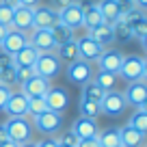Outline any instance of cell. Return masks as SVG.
Masks as SVG:
<instances>
[{"mask_svg":"<svg viewBox=\"0 0 147 147\" xmlns=\"http://www.w3.org/2000/svg\"><path fill=\"white\" fill-rule=\"evenodd\" d=\"M117 76H121V78L128 80V82H138V80L145 82L147 61L143 59V56H123V63H121Z\"/></svg>","mask_w":147,"mask_h":147,"instance_id":"6da1fadb","label":"cell"},{"mask_svg":"<svg viewBox=\"0 0 147 147\" xmlns=\"http://www.w3.org/2000/svg\"><path fill=\"white\" fill-rule=\"evenodd\" d=\"M5 128H7V134H9V141L18 143V145L28 143L32 136V123L26 117H9Z\"/></svg>","mask_w":147,"mask_h":147,"instance_id":"7a4b0ae2","label":"cell"},{"mask_svg":"<svg viewBox=\"0 0 147 147\" xmlns=\"http://www.w3.org/2000/svg\"><path fill=\"white\" fill-rule=\"evenodd\" d=\"M28 43L39 54L56 50V41H54V35H52V28H32L30 35H28Z\"/></svg>","mask_w":147,"mask_h":147,"instance_id":"3957f363","label":"cell"},{"mask_svg":"<svg viewBox=\"0 0 147 147\" xmlns=\"http://www.w3.org/2000/svg\"><path fill=\"white\" fill-rule=\"evenodd\" d=\"M125 108H128V102H125L123 93L115 91V89H113V91H106L104 97H102V102H100V113H104V115H108V117L121 115Z\"/></svg>","mask_w":147,"mask_h":147,"instance_id":"277c9868","label":"cell"},{"mask_svg":"<svg viewBox=\"0 0 147 147\" xmlns=\"http://www.w3.org/2000/svg\"><path fill=\"white\" fill-rule=\"evenodd\" d=\"M67 80L74 84H87L89 80H93V67L89 61L76 59L74 63H67Z\"/></svg>","mask_w":147,"mask_h":147,"instance_id":"5b68a950","label":"cell"},{"mask_svg":"<svg viewBox=\"0 0 147 147\" xmlns=\"http://www.w3.org/2000/svg\"><path fill=\"white\" fill-rule=\"evenodd\" d=\"M59 71H61V61H59V56H56L54 52H43V54H39V59H37V63H35V74L37 76H43V78L52 80Z\"/></svg>","mask_w":147,"mask_h":147,"instance_id":"8992f818","label":"cell"},{"mask_svg":"<svg viewBox=\"0 0 147 147\" xmlns=\"http://www.w3.org/2000/svg\"><path fill=\"white\" fill-rule=\"evenodd\" d=\"M32 123L41 134H56L63 125V115L61 113H52V110H46L41 115L32 117Z\"/></svg>","mask_w":147,"mask_h":147,"instance_id":"52a82bcc","label":"cell"},{"mask_svg":"<svg viewBox=\"0 0 147 147\" xmlns=\"http://www.w3.org/2000/svg\"><path fill=\"white\" fill-rule=\"evenodd\" d=\"M43 100H46L48 110H52V113H61V115H63V110L69 106V93L65 91V89H61V87H50L48 93L43 95Z\"/></svg>","mask_w":147,"mask_h":147,"instance_id":"ba28073f","label":"cell"},{"mask_svg":"<svg viewBox=\"0 0 147 147\" xmlns=\"http://www.w3.org/2000/svg\"><path fill=\"white\" fill-rule=\"evenodd\" d=\"M59 22L63 26L76 30L78 26H82V2H71L69 7L59 11Z\"/></svg>","mask_w":147,"mask_h":147,"instance_id":"9c48e42d","label":"cell"},{"mask_svg":"<svg viewBox=\"0 0 147 147\" xmlns=\"http://www.w3.org/2000/svg\"><path fill=\"white\" fill-rule=\"evenodd\" d=\"M26 43H28V35H26V32H20V30L9 28V32L5 35V39L0 41V52H5V54H11V56H13L15 52L22 50Z\"/></svg>","mask_w":147,"mask_h":147,"instance_id":"30bf717a","label":"cell"},{"mask_svg":"<svg viewBox=\"0 0 147 147\" xmlns=\"http://www.w3.org/2000/svg\"><path fill=\"white\" fill-rule=\"evenodd\" d=\"M9 117H26L28 113V97L22 91H11L9 100H7L5 108H2Z\"/></svg>","mask_w":147,"mask_h":147,"instance_id":"8fae6325","label":"cell"},{"mask_svg":"<svg viewBox=\"0 0 147 147\" xmlns=\"http://www.w3.org/2000/svg\"><path fill=\"white\" fill-rule=\"evenodd\" d=\"M125 102L132 106H136V108H147V84L143 82V80H138V82H130L128 89H125L123 93Z\"/></svg>","mask_w":147,"mask_h":147,"instance_id":"7c38bea8","label":"cell"},{"mask_svg":"<svg viewBox=\"0 0 147 147\" xmlns=\"http://www.w3.org/2000/svg\"><path fill=\"white\" fill-rule=\"evenodd\" d=\"M76 46H78V56H80L82 61H89V63L97 61V59H100V54L104 52V48H102L100 43H95L89 35L76 39Z\"/></svg>","mask_w":147,"mask_h":147,"instance_id":"4fadbf2b","label":"cell"},{"mask_svg":"<svg viewBox=\"0 0 147 147\" xmlns=\"http://www.w3.org/2000/svg\"><path fill=\"white\" fill-rule=\"evenodd\" d=\"M32 18H35V9L32 7H22L13 9V22H11V28L20 32H28L32 30Z\"/></svg>","mask_w":147,"mask_h":147,"instance_id":"5bb4252c","label":"cell"},{"mask_svg":"<svg viewBox=\"0 0 147 147\" xmlns=\"http://www.w3.org/2000/svg\"><path fill=\"white\" fill-rule=\"evenodd\" d=\"M48 89H50V80L43 78V76H37V74L24 84H20V91L26 97H43L48 93Z\"/></svg>","mask_w":147,"mask_h":147,"instance_id":"9a60e30c","label":"cell"},{"mask_svg":"<svg viewBox=\"0 0 147 147\" xmlns=\"http://www.w3.org/2000/svg\"><path fill=\"white\" fill-rule=\"evenodd\" d=\"M54 24H59V11L52 7H35L32 28H52Z\"/></svg>","mask_w":147,"mask_h":147,"instance_id":"2e32d148","label":"cell"},{"mask_svg":"<svg viewBox=\"0 0 147 147\" xmlns=\"http://www.w3.org/2000/svg\"><path fill=\"white\" fill-rule=\"evenodd\" d=\"M123 63V54L119 50H104L97 59V65H100L102 71H108V74H119V67Z\"/></svg>","mask_w":147,"mask_h":147,"instance_id":"e0dca14e","label":"cell"},{"mask_svg":"<svg viewBox=\"0 0 147 147\" xmlns=\"http://www.w3.org/2000/svg\"><path fill=\"white\" fill-rule=\"evenodd\" d=\"M97 9L102 13V20L113 26L121 18V13H123V2L121 0H102L100 5H97Z\"/></svg>","mask_w":147,"mask_h":147,"instance_id":"ac0fdd59","label":"cell"},{"mask_svg":"<svg viewBox=\"0 0 147 147\" xmlns=\"http://www.w3.org/2000/svg\"><path fill=\"white\" fill-rule=\"evenodd\" d=\"M71 132L78 138H89V136H97L100 130H97L95 119H87V117H78L71 125Z\"/></svg>","mask_w":147,"mask_h":147,"instance_id":"d6986e66","label":"cell"},{"mask_svg":"<svg viewBox=\"0 0 147 147\" xmlns=\"http://www.w3.org/2000/svg\"><path fill=\"white\" fill-rule=\"evenodd\" d=\"M37 59H39V52H37L30 43H26L22 50H18L13 54V65L15 67H35Z\"/></svg>","mask_w":147,"mask_h":147,"instance_id":"ffe728a7","label":"cell"},{"mask_svg":"<svg viewBox=\"0 0 147 147\" xmlns=\"http://www.w3.org/2000/svg\"><path fill=\"white\" fill-rule=\"evenodd\" d=\"M119 138H121V147H143V143H145V134L130 128V125L119 128Z\"/></svg>","mask_w":147,"mask_h":147,"instance_id":"44dd1931","label":"cell"},{"mask_svg":"<svg viewBox=\"0 0 147 147\" xmlns=\"http://www.w3.org/2000/svg\"><path fill=\"white\" fill-rule=\"evenodd\" d=\"M87 35L91 37L95 43H100L102 48L115 41V35H113V26H110V24H106V22H104V24H100V26H95V28H91Z\"/></svg>","mask_w":147,"mask_h":147,"instance_id":"7402d4cb","label":"cell"},{"mask_svg":"<svg viewBox=\"0 0 147 147\" xmlns=\"http://www.w3.org/2000/svg\"><path fill=\"white\" fill-rule=\"evenodd\" d=\"M100 24H104V20H102L97 5H82V26L87 30H91V28L100 26Z\"/></svg>","mask_w":147,"mask_h":147,"instance_id":"603a6c76","label":"cell"},{"mask_svg":"<svg viewBox=\"0 0 147 147\" xmlns=\"http://www.w3.org/2000/svg\"><path fill=\"white\" fill-rule=\"evenodd\" d=\"M54 54L59 56V61H63V63H74L76 59H80V56H78V46H76V39L56 46Z\"/></svg>","mask_w":147,"mask_h":147,"instance_id":"cb8c5ba5","label":"cell"},{"mask_svg":"<svg viewBox=\"0 0 147 147\" xmlns=\"http://www.w3.org/2000/svg\"><path fill=\"white\" fill-rule=\"evenodd\" d=\"M97 143H100V147H121L119 128H108L102 134H97Z\"/></svg>","mask_w":147,"mask_h":147,"instance_id":"d4e9b609","label":"cell"},{"mask_svg":"<svg viewBox=\"0 0 147 147\" xmlns=\"http://www.w3.org/2000/svg\"><path fill=\"white\" fill-rule=\"evenodd\" d=\"M104 93L106 91H102L93 80H89L87 84H82V100H87V102H95V104H100L102 97H104Z\"/></svg>","mask_w":147,"mask_h":147,"instance_id":"484cf974","label":"cell"},{"mask_svg":"<svg viewBox=\"0 0 147 147\" xmlns=\"http://www.w3.org/2000/svg\"><path fill=\"white\" fill-rule=\"evenodd\" d=\"M93 82H95L102 91H113V89H115V82H117V76H115V74H108V71H102V69H100V71L95 74Z\"/></svg>","mask_w":147,"mask_h":147,"instance_id":"4316f807","label":"cell"},{"mask_svg":"<svg viewBox=\"0 0 147 147\" xmlns=\"http://www.w3.org/2000/svg\"><path fill=\"white\" fill-rule=\"evenodd\" d=\"M128 125L145 134L147 132V108H136V110H134V115L130 117Z\"/></svg>","mask_w":147,"mask_h":147,"instance_id":"83f0119b","label":"cell"},{"mask_svg":"<svg viewBox=\"0 0 147 147\" xmlns=\"http://www.w3.org/2000/svg\"><path fill=\"white\" fill-rule=\"evenodd\" d=\"M52 35H54V41H56V46H61V43H65V41H71V39H74V30H71V28H67V26H63L61 22L52 26Z\"/></svg>","mask_w":147,"mask_h":147,"instance_id":"f1b7e54d","label":"cell"},{"mask_svg":"<svg viewBox=\"0 0 147 147\" xmlns=\"http://www.w3.org/2000/svg\"><path fill=\"white\" fill-rule=\"evenodd\" d=\"M130 32H132V37H136V39H141L143 46H147V20H136L134 24H130Z\"/></svg>","mask_w":147,"mask_h":147,"instance_id":"f546056e","label":"cell"},{"mask_svg":"<svg viewBox=\"0 0 147 147\" xmlns=\"http://www.w3.org/2000/svg\"><path fill=\"white\" fill-rule=\"evenodd\" d=\"M78 110H80V117L95 119V117L100 115V104H95V102H87V100H80Z\"/></svg>","mask_w":147,"mask_h":147,"instance_id":"4dcf8cb0","label":"cell"},{"mask_svg":"<svg viewBox=\"0 0 147 147\" xmlns=\"http://www.w3.org/2000/svg\"><path fill=\"white\" fill-rule=\"evenodd\" d=\"M113 35H115V39H119V41H128V39H132V32H130V26L123 22V20H117L115 24H113Z\"/></svg>","mask_w":147,"mask_h":147,"instance_id":"1f68e13d","label":"cell"},{"mask_svg":"<svg viewBox=\"0 0 147 147\" xmlns=\"http://www.w3.org/2000/svg\"><path fill=\"white\" fill-rule=\"evenodd\" d=\"M46 110H48V106H46L43 97H28V113L26 115L37 117V115H41V113H46Z\"/></svg>","mask_w":147,"mask_h":147,"instance_id":"d6a6232c","label":"cell"},{"mask_svg":"<svg viewBox=\"0 0 147 147\" xmlns=\"http://www.w3.org/2000/svg\"><path fill=\"white\" fill-rule=\"evenodd\" d=\"M54 141L59 143V145H63V147H78V141H80V138L76 136L71 130H67V132H63L59 138H54Z\"/></svg>","mask_w":147,"mask_h":147,"instance_id":"836d02e7","label":"cell"},{"mask_svg":"<svg viewBox=\"0 0 147 147\" xmlns=\"http://www.w3.org/2000/svg\"><path fill=\"white\" fill-rule=\"evenodd\" d=\"M35 76V67H15V84H24Z\"/></svg>","mask_w":147,"mask_h":147,"instance_id":"e575fe53","label":"cell"},{"mask_svg":"<svg viewBox=\"0 0 147 147\" xmlns=\"http://www.w3.org/2000/svg\"><path fill=\"white\" fill-rule=\"evenodd\" d=\"M0 84H5L9 89L15 84V65L13 67H7V69H0Z\"/></svg>","mask_w":147,"mask_h":147,"instance_id":"d590c367","label":"cell"},{"mask_svg":"<svg viewBox=\"0 0 147 147\" xmlns=\"http://www.w3.org/2000/svg\"><path fill=\"white\" fill-rule=\"evenodd\" d=\"M145 18V15H143V11L141 9H136V7H132V9H128V11H123V13H121V20H123L125 24H134L136 22V20H143Z\"/></svg>","mask_w":147,"mask_h":147,"instance_id":"8d00e7d4","label":"cell"},{"mask_svg":"<svg viewBox=\"0 0 147 147\" xmlns=\"http://www.w3.org/2000/svg\"><path fill=\"white\" fill-rule=\"evenodd\" d=\"M11 22H13V9L0 5V24H5V26L11 28Z\"/></svg>","mask_w":147,"mask_h":147,"instance_id":"74e56055","label":"cell"},{"mask_svg":"<svg viewBox=\"0 0 147 147\" xmlns=\"http://www.w3.org/2000/svg\"><path fill=\"white\" fill-rule=\"evenodd\" d=\"M9 95H11V89L5 87V84H0V110L5 108V104H7V100H9Z\"/></svg>","mask_w":147,"mask_h":147,"instance_id":"f35d334b","label":"cell"},{"mask_svg":"<svg viewBox=\"0 0 147 147\" xmlns=\"http://www.w3.org/2000/svg\"><path fill=\"white\" fill-rule=\"evenodd\" d=\"M7 67H13V56L0 52V69H7Z\"/></svg>","mask_w":147,"mask_h":147,"instance_id":"ab89813d","label":"cell"},{"mask_svg":"<svg viewBox=\"0 0 147 147\" xmlns=\"http://www.w3.org/2000/svg\"><path fill=\"white\" fill-rule=\"evenodd\" d=\"M78 147H100V143H97V136L80 138V141H78Z\"/></svg>","mask_w":147,"mask_h":147,"instance_id":"60d3db41","label":"cell"},{"mask_svg":"<svg viewBox=\"0 0 147 147\" xmlns=\"http://www.w3.org/2000/svg\"><path fill=\"white\" fill-rule=\"evenodd\" d=\"M71 2H76V0H52V9L61 11V9H65V7H69Z\"/></svg>","mask_w":147,"mask_h":147,"instance_id":"b9f144b4","label":"cell"},{"mask_svg":"<svg viewBox=\"0 0 147 147\" xmlns=\"http://www.w3.org/2000/svg\"><path fill=\"white\" fill-rule=\"evenodd\" d=\"M37 147H59V143H56L54 138H46V141H39V143H37Z\"/></svg>","mask_w":147,"mask_h":147,"instance_id":"7bdbcfd3","label":"cell"},{"mask_svg":"<svg viewBox=\"0 0 147 147\" xmlns=\"http://www.w3.org/2000/svg\"><path fill=\"white\" fill-rule=\"evenodd\" d=\"M0 5L11 7V9H18V7H20V0H0Z\"/></svg>","mask_w":147,"mask_h":147,"instance_id":"ee69618b","label":"cell"},{"mask_svg":"<svg viewBox=\"0 0 147 147\" xmlns=\"http://www.w3.org/2000/svg\"><path fill=\"white\" fill-rule=\"evenodd\" d=\"M5 141H9V134H7L5 123H0V143H5Z\"/></svg>","mask_w":147,"mask_h":147,"instance_id":"f6af8a7d","label":"cell"},{"mask_svg":"<svg viewBox=\"0 0 147 147\" xmlns=\"http://www.w3.org/2000/svg\"><path fill=\"white\" fill-rule=\"evenodd\" d=\"M132 2H134V7H136V9H141V11L147 9V0H132Z\"/></svg>","mask_w":147,"mask_h":147,"instance_id":"bcb514c9","label":"cell"},{"mask_svg":"<svg viewBox=\"0 0 147 147\" xmlns=\"http://www.w3.org/2000/svg\"><path fill=\"white\" fill-rule=\"evenodd\" d=\"M37 2H39V0H20V5H22V7H32V9L37 7Z\"/></svg>","mask_w":147,"mask_h":147,"instance_id":"7dc6e473","label":"cell"},{"mask_svg":"<svg viewBox=\"0 0 147 147\" xmlns=\"http://www.w3.org/2000/svg\"><path fill=\"white\" fill-rule=\"evenodd\" d=\"M9 32V26H5V24H0V41L5 39V35Z\"/></svg>","mask_w":147,"mask_h":147,"instance_id":"c3c4849f","label":"cell"},{"mask_svg":"<svg viewBox=\"0 0 147 147\" xmlns=\"http://www.w3.org/2000/svg\"><path fill=\"white\" fill-rule=\"evenodd\" d=\"M0 147H20V145L13 141H5V143H0Z\"/></svg>","mask_w":147,"mask_h":147,"instance_id":"681fc988","label":"cell"},{"mask_svg":"<svg viewBox=\"0 0 147 147\" xmlns=\"http://www.w3.org/2000/svg\"><path fill=\"white\" fill-rule=\"evenodd\" d=\"M20 147H37V143H32V141H28V143H22Z\"/></svg>","mask_w":147,"mask_h":147,"instance_id":"f907efd6","label":"cell"},{"mask_svg":"<svg viewBox=\"0 0 147 147\" xmlns=\"http://www.w3.org/2000/svg\"><path fill=\"white\" fill-rule=\"evenodd\" d=\"M121 2H132V0H121Z\"/></svg>","mask_w":147,"mask_h":147,"instance_id":"816d5d0a","label":"cell"},{"mask_svg":"<svg viewBox=\"0 0 147 147\" xmlns=\"http://www.w3.org/2000/svg\"><path fill=\"white\" fill-rule=\"evenodd\" d=\"M59 147H63V145H59Z\"/></svg>","mask_w":147,"mask_h":147,"instance_id":"f5cc1de1","label":"cell"}]
</instances>
